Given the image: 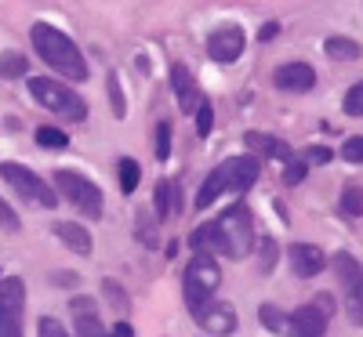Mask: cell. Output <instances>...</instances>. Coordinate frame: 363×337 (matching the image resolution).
<instances>
[{
  "mask_svg": "<svg viewBox=\"0 0 363 337\" xmlns=\"http://www.w3.org/2000/svg\"><path fill=\"white\" fill-rule=\"evenodd\" d=\"M106 95H109V102H113V116L124 120V116H128V102H124V87H120V76H116V73L106 76Z\"/></svg>",
  "mask_w": 363,
  "mask_h": 337,
  "instance_id": "83f0119b",
  "label": "cell"
},
{
  "mask_svg": "<svg viewBox=\"0 0 363 337\" xmlns=\"http://www.w3.org/2000/svg\"><path fill=\"white\" fill-rule=\"evenodd\" d=\"M258 178H262V160L258 156H229L203 178V185L196 193V207L203 210L215 200H222L225 193H247Z\"/></svg>",
  "mask_w": 363,
  "mask_h": 337,
  "instance_id": "7a4b0ae2",
  "label": "cell"
},
{
  "mask_svg": "<svg viewBox=\"0 0 363 337\" xmlns=\"http://www.w3.org/2000/svg\"><path fill=\"white\" fill-rule=\"evenodd\" d=\"M0 178H4L8 185L26 200V203H33V207H48V210H55V207H58V193H55V185H51V181H44V178H37L26 164L4 160V164H0Z\"/></svg>",
  "mask_w": 363,
  "mask_h": 337,
  "instance_id": "ba28073f",
  "label": "cell"
},
{
  "mask_svg": "<svg viewBox=\"0 0 363 337\" xmlns=\"http://www.w3.org/2000/svg\"><path fill=\"white\" fill-rule=\"evenodd\" d=\"M327 160H330V149L327 145H313L306 152V164H327Z\"/></svg>",
  "mask_w": 363,
  "mask_h": 337,
  "instance_id": "74e56055",
  "label": "cell"
},
{
  "mask_svg": "<svg viewBox=\"0 0 363 337\" xmlns=\"http://www.w3.org/2000/svg\"><path fill=\"white\" fill-rule=\"evenodd\" d=\"M0 229H8V232H18V214L0 200Z\"/></svg>",
  "mask_w": 363,
  "mask_h": 337,
  "instance_id": "8d00e7d4",
  "label": "cell"
},
{
  "mask_svg": "<svg viewBox=\"0 0 363 337\" xmlns=\"http://www.w3.org/2000/svg\"><path fill=\"white\" fill-rule=\"evenodd\" d=\"M106 337H135V330H131V323H128V319H116V323L106 330Z\"/></svg>",
  "mask_w": 363,
  "mask_h": 337,
  "instance_id": "f35d334b",
  "label": "cell"
},
{
  "mask_svg": "<svg viewBox=\"0 0 363 337\" xmlns=\"http://www.w3.org/2000/svg\"><path fill=\"white\" fill-rule=\"evenodd\" d=\"M280 251H277V243L272 239H262V272H272V265H277Z\"/></svg>",
  "mask_w": 363,
  "mask_h": 337,
  "instance_id": "d590c367",
  "label": "cell"
},
{
  "mask_svg": "<svg viewBox=\"0 0 363 337\" xmlns=\"http://www.w3.org/2000/svg\"><path fill=\"white\" fill-rule=\"evenodd\" d=\"M51 185H55L58 200L73 203L84 218H102V189L91 178H84L80 171H69V167L55 171L51 174Z\"/></svg>",
  "mask_w": 363,
  "mask_h": 337,
  "instance_id": "8992f818",
  "label": "cell"
},
{
  "mask_svg": "<svg viewBox=\"0 0 363 337\" xmlns=\"http://www.w3.org/2000/svg\"><path fill=\"white\" fill-rule=\"evenodd\" d=\"M258 319H262V326H265V330H272V333H287V330H291L287 312H280L277 304H269V301L258 309Z\"/></svg>",
  "mask_w": 363,
  "mask_h": 337,
  "instance_id": "d4e9b609",
  "label": "cell"
},
{
  "mask_svg": "<svg viewBox=\"0 0 363 337\" xmlns=\"http://www.w3.org/2000/svg\"><path fill=\"white\" fill-rule=\"evenodd\" d=\"M116 171H120V193L131 196L138 189V181H142V164L131 160V156H120L116 160Z\"/></svg>",
  "mask_w": 363,
  "mask_h": 337,
  "instance_id": "603a6c76",
  "label": "cell"
},
{
  "mask_svg": "<svg viewBox=\"0 0 363 337\" xmlns=\"http://www.w3.org/2000/svg\"><path fill=\"white\" fill-rule=\"evenodd\" d=\"M215 229H218V243H222V258H229V261L251 258L258 236H255V214H251V207L244 200H236L233 207H225L218 214Z\"/></svg>",
  "mask_w": 363,
  "mask_h": 337,
  "instance_id": "3957f363",
  "label": "cell"
},
{
  "mask_svg": "<svg viewBox=\"0 0 363 337\" xmlns=\"http://www.w3.org/2000/svg\"><path fill=\"white\" fill-rule=\"evenodd\" d=\"M51 232L62 239L73 254H80V258H91V251H95V239H91V232L80 222H55Z\"/></svg>",
  "mask_w": 363,
  "mask_h": 337,
  "instance_id": "e0dca14e",
  "label": "cell"
},
{
  "mask_svg": "<svg viewBox=\"0 0 363 337\" xmlns=\"http://www.w3.org/2000/svg\"><path fill=\"white\" fill-rule=\"evenodd\" d=\"M26 319V283L18 275L0 280V337H22Z\"/></svg>",
  "mask_w": 363,
  "mask_h": 337,
  "instance_id": "9c48e42d",
  "label": "cell"
},
{
  "mask_svg": "<svg viewBox=\"0 0 363 337\" xmlns=\"http://www.w3.org/2000/svg\"><path fill=\"white\" fill-rule=\"evenodd\" d=\"M69 312H73V330L77 337H106L102 316H99V304L95 297H69Z\"/></svg>",
  "mask_w": 363,
  "mask_h": 337,
  "instance_id": "9a60e30c",
  "label": "cell"
},
{
  "mask_svg": "<svg viewBox=\"0 0 363 337\" xmlns=\"http://www.w3.org/2000/svg\"><path fill=\"white\" fill-rule=\"evenodd\" d=\"M189 247L193 251H200V254H222V243H218V229H215V222H203V225H196L193 229V236H189Z\"/></svg>",
  "mask_w": 363,
  "mask_h": 337,
  "instance_id": "44dd1931",
  "label": "cell"
},
{
  "mask_svg": "<svg viewBox=\"0 0 363 337\" xmlns=\"http://www.w3.org/2000/svg\"><path fill=\"white\" fill-rule=\"evenodd\" d=\"M171 91H174L182 113H196V105H200L203 95H200V87H196V80L189 76L186 66H171Z\"/></svg>",
  "mask_w": 363,
  "mask_h": 337,
  "instance_id": "2e32d148",
  "label": "cell"
},
{
  "mask_svg": "<svg viewBox=\"0 0 363 337\" xmlns=\"http://www.w3.org/2000/svg\"><path fill=\"white\" fill-rule=\"evenodd\" d=\"M102 294H106V301L116 304V312H120V316H128V297H124V290H120L116 280H102Z\"/></svg>",
  "mask_w": 363,
  "mask_h": 337,
  "instance_id": "1f68e13d",
  "label": "cell"
},
{
  "mask_svg": "<svg viewBox=\"0 0 363 337\" xmlns=\"http://www.w3.org/2000/svg\"><path fill=\"white\" fill-rule=\"evenodd\" d=\"M244 142H247V149H251V156H265V160H291V145L287 142H280V138H272V135H262V131H247L244 135Z\"/></svg>",
  "mask_w": 363,
  "mask_h": 337,
  "instance_id": "ac0fdd59",
  "label": "cell"
},
{
  "mask_svg": "<svg viewBox=\"0 0 363 337\" xmlns=\"http://www.w3.org/2000/svg\"><path fill=\"white\" fill-rule=\"evenodd\" d=\"M29 73V58L18 51H4L0 55V80H22Z\"/></svg>",
  "mask_w": 363,
  "mask_h": 337,
  "instance_id": "cb8c5ba5",
  "label": "cell"
},
{
  "mask_svg": "<svg viewBox=\"0 0 363 337\" xmlns=\"http://www.w3.org/2000/svg\"><path fill=\"white\" fill-rule=\"evenodd\" d=\"M196 135L200 138H207L211 135V124H215V109H211V98H200V105H196Z\"/></svg>",
  "mask_w": 363,
  "mask_h": 337,
  "instance_id": "f546056e",
  "label": "cell"
},
{
  "mask_svg": "<svg viewBox=\"0 0 363 337\" xmlns=\"http://www.w3.org/2000/svg\"><path fill=\"white\" fill-rule=\"evenodd\" d=\"M272 84L280 91H287V95H306V91L316 87V69L309 62H284L272 73Z\"/></svg>",
  "mask_w": 363,
  "mask_h": 337,
  "instance_id": "5bb4252c",
  "label": "cell"
},
{
  "mask_svg": "<svg viewBox=\"0 0 363 337\" xmlns=\"http://www.w3.org/2000/svg\"><path fill=\"white\" fill-rule=\"evenodd\" d=\"M277 33H280V25H277V22H265L258 37H262V40H272V37H277Z\"/></svg>",
  "mask_w": 363,
  "mask_h": 337,
  "instance_id": "ab89813d",
  "label": "cell"
},
{
  "mask_svg": "<svg viewBox=\"0 0 363 337\" xmlns=\"http://www.w3.org/2000/svg\"><path fill=\"white\" fill-rule=\"evenodd\" d=\"M0 280H4V275H0Z\"/></svg>",
  "mask_w": 363,
  "mask_h": 337,
  "instance_id": "60d3db41",
  "label": "cell"
},
{
  "mask_svg": "<svg viewBox=\"0 0 363 337\" xmlns=\"http://www.w3.org/2000/svg\"><path fill=\"white\" fill-rule=\"evenodd\" d=\"M29 40H33V51L44 58L55 73H62L66 80H77V84L87 80V58L80 55V47H77L58 25H51V22H33V29H29Z\"/></svg>",
  "mask_w": 363,
  "mask_h": 337,
  "instance_id": "6da1fadb",
  "label": "cell"
},
{
  "mask_svg": "<svg viewBox=\"0 0 363 337\" xmlns=\"http://www.w3.org/2000/svg\"><path fill=\"white\" fill-rule=\"evenodd\" d=\"M342 105H345V113H349V116H363V80H356V84L345 91Z\"/></svg>",
  "mask_w": 363,
  "mask_h": 337,
  "instance_id": "4dcf8cb0",
  "label": "cell"
},
{
  "mask_svg": "<svg viewBox=\"0 0 363 337\" xmlns=\"http://www.w3.org/2000/svg\"><path fill=\"white\" fill-rule=\"evenodd\" d=\"M193 319H196L211 337H225V333H233V330L240 326L236 309H233L229 301H218V297H211V301L196 304V309H193Z\"/></svg>",
  "mask_w": 363,
  "mask_h": 337,
  "instance_id": "7c38bea8",
  "label": "cell"
},
{
  "mask_svg": "<svg viewBox=\"0 0 363 337\" xmlns=\"http://www.w3.org/2000/svg\"><path fill=\"white\" fill-rule=\"evenodd\" d=\"M167 156H171V124L160 120V124H157V160L164 164Z\"/></svg>",
  "mask_w": 363,
  "mask_h": 337,
  "instance_id": "836d02e7",
  "label": "cell"
},
{
  "mask_svg": "<svg viewBox=\"0 0 363 337\" xmlns=\"http://www.w3.org/2000/svg\"><path fill=\"white\" fill-rule=\"evenodd\" d=\"M218 287H222V268H218V258H215V254H200V251H193V258H189L186 272H182V297H186L189 312L196 309V304H203V301L215 297V294H218Z\"/></svg>",
  "mask_w": 363,
  "mask_h": 337,
  "instance_id": "5b68a950",
  "label": "cell"
},
{
  "mask_svg": "<svg viewBox=\"0 0 363 337\" xmlns=\"http://www.w3.org/2000/svg\"><path fill=\"white\" fill-rule=\"evenodd\" d=\"M37 333H40V337H69V333H66V326L58 323V319H51V316H44V319H40Z\"/></svg>",
  "mask_w": 363,
  "mask_h": 337,
  "instance_id": "e575fe53",
  "label": "cell"
},
{
  "mask_svg": "<svg viewBox=\"0 0 363 337\" xmlns=\"http://www.w3.org/2000/svg\"><path fill=\"white\" fill-rule=\"evenodd\" d=\"M342 160L345 164H363V135H352L342 142Z\"/></svg>",
  "mask_w": 363,
  "mask_h": 337,
  "instance_id": "d6a6232c",
  "label": "cell"
},
{
  "mask_svg": "<svg viewBox=\"0 0 363 337\" xmlns=\"http://www.w3.org/2000/svg\"><path fill=\"white\" fill-rule=\"evenodd\" d=\"M247 47V37H244V29H240L236 22H225L218 25L215 33L207 37V55H211V62H222V66H233L240 55H244Z\"/></svg>",
  "mask_w": 363,
  "mask_h": 337,
  "instance_id": "8fae6325",
  "label": "cell"
},
{
  "mask_svg": "<svg viewBox=\"0 0 363 337\" xmlns=\"http://www.w3.org/2000/svg\"><path fill=\"white\" fill-rule=\"evenodd\" d=\"M338 207H342V214H349V218H363V189L345 185L342 196H338Z\"/></svg>",
  "mask_w": 363,
  "mask_h": 337,
  "instance_id": "4316f807",
  "label": "cell"
},
{
  "mask_svg": "<svg viewBox=\"0 0 363 337\" xmlns=\"http://www.w3.org/2000/svg\"><path fill=\"white\" fill-rule=\"evenodd\" d=\"M135 239L142 243V247H149V251L160 247V222H157V214H149V210L135 214Z\"/></svg>",
  "mask_w": 363,
  "mask_h": 337,
  "instance_id": "d6986e66",
  "label": "cell"
},
{
  "mask_svg": "<svg viewBox=\"0 0 363 337\" xmlns=\"http://www.w3.org/2000/svg\"><path fill=\"white\" fill-rule=\"evenodd\" d=\"M327 265L335 268V280L342 287V304H345V316L352 326H363V265L349 254V251H338L330 254Z\"/></svg>",
  "mask_w": 363,
  "mask_h": 337,
  "instance_id": "52a82bcc",
  "label": "cell"
},
{
  "mask_svg": "<svg viewBox=\"0 0 363 337\" xmlns=\"http://www.w3.org/2000/svg\"><path fill=\"white\" fill-rule=\"evenodd\" d=\"M153 200H157V222L160 225L178 214V185H174V181H157Z\"/></svg>",
  "mask_w": 363,
  "mask_h": 337,
  "instance_id": "ffe728a7",
  "label": "cell"
},
{
  "mask_svg": "<svg viewBox=\"0 0 363 337\" xmlns=\"http://www.w3.org/2000/svg\"><path fill=\"white\" fill-rule=\"evenodd\" d=\"M287 268L298 275V280H313L327 268V254L313 243H291L287 247Z\"/></svg>",
  "mask_w": 363,
  "mask_h": 337,
  "instance_id": "4fadbf2b",
  "label": "cell"
},
{
  "mask_svg": "<svg viewBox=\"0 0 363 337\" xmlns=\"http://www.w3.org/2000/svg\"><path fill=\"white\" fill-rule=\"evenodd\" d=\"M287 319H291L287 337H323L327 323H330V301L316 297L313 304H301V309L287 312Z\"/></svg>",
  "mask_w": 363,
  "mask_h": 337,
  "instance_id": "30bf717a",
  "label": "cell"
},
{
  "mask_svg": "<svg viewBox=\"0 0 363 337\" xmlns=\"http://www.w3.org/2000/svg\"><path fill=\"white\" fill-rule=\"evenodd\" d=\"M306 174H309L306 160H284V171H280L284 185H298V181H306Z\"/></svg>",
  "mask_w": 363,
  "mask_h": 337,
  "instance_id": "f1b7e54d",
  "label": "cell"
},
{
  "mask_svg": "<svg viewBox=\"0 0 363 337\" xmlns=\"http://www.w3.org/2000/svg\"><path fill=\"white\" fill-rule=\"evenodd\" d=\"M323 51L335 58V62H356V58L363 55V47L352 37H327L323 40Z\"/></svg>",
  "mask_w": 363,
  "mask_h": 337,
  "instance_id": "7402d4cb",
  "label": "cell"
},
{
  "mask_svg": "<svg viewBox=\"0 0 363 337\" xmlns=\"http://www.w3.org/2000/svg\"><path fill=\"white\" fill-rule=\"evenodd\" d=\"M37 145L40 149H51V152H62V149H69V135L44 124V127H37Z\"/></svg>",
  "mask_w": 363,
  "mask_h": 337,
  "instance_id": "484cf974",
  "label": "cell"
},
{
  "mask_svg": "<svg viewBox=\"0 0 363 337\" xmlns=\"http://www.w3.org/2000/svg\"><path fill=\"white\" fill-rule=\"evenodd\" d=\"M29 95H33L58 120H69V124H84V120H87V102L77 95L73 87L58 84L51 76H33V80H29Z\"/></svg>",
  "mask_w": 363,
  "mask_h": 337,
  "instance_id": "277c9868",
  "label": "cell"
}]
</instances>
